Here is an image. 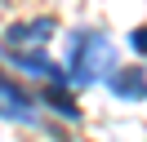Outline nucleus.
<instances>
[{
  "label": "nucleus",
  "instance_id": "7",
  "mask_svg": "<svg viewBox=\"0 0 147 142\" xmlns=\"http://www.w3.org/2000/svg\"><path fill=\"white\" fill-rule=\"evenodd\" d=\"M129 44H134L138 53H147V27H134V31H129Z\"/></svg>",
  "mask_w": 147,
  "mask_h": 142
},
{
  "label": "nucleus",
  "instance_id": "2",
  "mask_svg": "<svg viewBox=\"0 0 147 142\" xmlns=\"http://www.w3.org/2000/svg\"><path fill=\"white\" fill-rule=\"evenodd\" d=\"M54 31H58V22L49 13L45 18H22V22H9V27H5V44H9V49H22V53H27V49L40 53Z\"/></svg>",
  "mask_w": 147,
  "mask_h": 142
},
{
  "label": "nucleus",
  "instance_id": "4",
  "mask_svg": "<svg viewBox=\"0 0 147 142\" xmlns=\"http://www.w3.org/2000/svg\"><path fill=\"white\" fill-rule=\"evenodd\" d=\"M5 58L13 62V67H22V71H31V76H40V80H49V84H67V76H63V67L58 62H49L45 53H22V49H9Z\"/></svg>",
  "mask_w": 147,
  "mask_h": 142
},
{
  "label": "nucleus",
  "instance_id": "5",
  "mask_svg": "<svg viewBox=\"0 0 147 142\" xmlns=\"http://www.w3.org/2000/svg\"><path fill=\"white\" fill-rule=\"evenodd\" d=\"M107 89L116 98H129V102H147V80H143V71H116V76H107Z\"/></svg>",
  "mask_w": 147,
  "mask_h": 142
},
{
  "label": "nucleus",
  "instance_id": "6",
  "mask_svg": "<svg viewBox=\"0 0 147 142\" xmlns=\"http://www.w3.org/2000/svg\"><path fill=\"white\" fill-rule=\"evenodd\" d=\"M40 102H49L63 120H80V107H76V98L67 93V84H45L40 89Z\"/></svg>",
  "mask_w": 147,
  "mask_h": 142
},
{
  "label": "nucleus",
  "instance_id": "1",
  "mask_svg": "<svg viewBox=\"0 0 147 142\" xmlns=\"http://www.w3.org/2000/svg\"><path fill=\"white\" fill-rule=\"evenodd\" d=\"M116 49L102 31H71L67 40V84H94L102 76H116Z\"/></svg>",
  "mask_w": 147,
  "mask_h": 142
},
{
  "label": "nucleus",
  "instance_id": "3",
  "mask_svg": "<svg viewBox=\"0 0 147 142\" xmlns=\"http://www.w3.org/2000/svg\"><path fill=\"white\" fill-rule=\"evenodd\" d=\"M36 98L27 93V89H18L5 71H0V120H13V124H36L40 111H36Z\"/></svg>",
  "mask_w": 147,
  "mask_h": 142
}]
</instances>
